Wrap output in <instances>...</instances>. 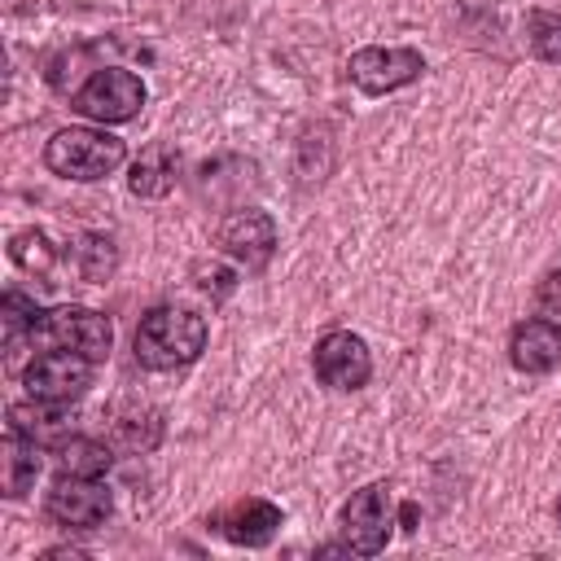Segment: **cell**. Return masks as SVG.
<instances>
[{
  "label": "cell",
  "mask_w": 561,
  "mask_h": 561,
  "mask_svg": "<svg viewBox=\"0 0 561 561\" xmlns=\"http://www.w3.org/2000/svg\"><path fill=\"white\" fill-rule=\"evenodd\" d=\"M535 311L552 324H561V267H552L535 289Z\"/></svg>",
  "instance_id": "obj_22"
},
{
  "label": "cell",
  "mask_w": 561,
  "mask_h": 561,
  "mask_svg": "<svg viewBox=\"0 0 561 561\" xmlns=\"http://www.w3.org/2000/svg\"><path fill=\"white\" fill-rule=\"evenodd\" d=\"M508 359L517 373H552L561 364V324L543 320V316H530L522 324H513L508 333Z\"/></svg>",
  "instance_id": "obj_11"
},
{
  "label": "cell",
  "mask_w": 561,
  "mask_h": 561,
  "mask_svg": "<svg viewBox=\"0 0 561 561\" xmlns=\"http://www.w3.org/2000/svg\"><path fill=\"white\" fill-rule=\"evenodd\" d=\"M0 316H4V337H9V351L22 342V337H31L35 333V324H39V307L26 298V294H18V289H9L4 294V302H0Z\"/></svg>",
  "instance_id": "obj_20"
},
{
  "label": "cell",
  "mask_w": 561,
  "mask_h": 561,
  "mask_svg": "<svg viewBox=\"0 0 561 561\" xmlns=\"http://www.w3.org/2000/svg\"><path fill=\"white\" fill-rule=\"evenodd\" d=\"M311 368H316V377H320L324 386H333V390H359V386L373 377V355H368V346H364L359 333H351V329H329V333L316 342V351H311Z\"/></svg>",
  "instance_id": "obj_10"
},
{
  "label": "cell",
  "mask_w": 561,
  "mask_h": 561,
  "mask_svg": "<svg viewBox=\"0 0 561 561\" xmlns=\"http://www.w3.org/2000/svg\"><path fill=\"white\" fill-rule=\"evenodd\" d=\"M162 412L158 408H127L110 421V447L123 456H145L162 443Z\"/></svg>",
  "instance_id": "obj_15"
},
{
  "label": "cell",
  "mask_w": 561,
  "mask_h": 561,
  "mask_svg": "<svg viewBox=\"0 0 561 561\" xmlns=\"http://www.w3.org/2000/svg\"><path fill=\"white\" fill-rule=\"evenodd\" d=\"M175 180H180V153H175V145H162L158 140V145L140 149V158L131 162L127 188L136 197H167L175 188Z\"/></svg>",
  "instance_id": "obj_14"
},
{
  "label": "cell",
  "mask_w": 561,
  "mask_h": 561,
  "mask_svg": "<svg viewBox=\"0 0 561 561\" xmlns=\"http://www.w3.org/2000/svg\"><path fill=\"white\" fill-rule=\"evenodd\" d=\"M421 70H425V57L416 48H381V44L359 48L346 61L351 83L368 96H386L394 88H408L412 79H421Z\"/></svg>",
  "instance_id": "obj_7"
},
{
  "label": "cell",
  "mask_w": 561,
  "mask_h": 561,
  "mask_svg": "<svg viewBox=\"0 0 561 561\" xmlns=\"http://www.w3.org/2000/svg\"><path fill=\"white\" fill-rule=\"evenodd\" d=\"M31 342H39V346H61V351H79V355H88V359H105L110 346H114V324H110L101 311H92V307L66 302V307H53V311L39 316Z\"/></svg>",
  "instance_id": "obj_4"
},
{
  "label": "cell",
  "mask_w": 561,
  "mask_h": 561,
  "mask_svg": "<svg viewBox=\"0 0 561 561\" xmlns=\"http://www.w3.org/2000/svg\"><path fill=\"white\" fill-rule=\"evenodd\" d=\"M44 513L66 526V530H92L114 513V495L96 482V478H79V473H61L44 500Z\"/></svg>",
  "instance_id": "obj_8"
},
{
  "label": "cell",
  "mask_w": 561,
  "mask_h": 561,
  "mask_svg": "<svg viewBox=\"0 0 561 561\" xmlns=\"http://www.w3.org/2000/svg\"><path fill=\"white\" fill-rule=\"evenodd\" d=\"M44 162H48V171H57L66 180L92 184V180L114 175L127 162V145L110 131H96V127H61L44 145Z\"/></svg>",
  "instance_id": "obj_2"
},
{
  "label": "cell",
  "mask_w": 561,
  "mask_h": 561,
  "mask_svg": "<svg viewBox=\"0 0 561 561\" xmlns=\"http://www.w3.org/2000/svg\"><path fill=\"white\" fill-rule=\"evenodd\" d=\"M39 451H44L39 443H31V438H22L13 430L0 443V486H4L9 500L26 495L35 486V478H39Z\"/></svg>",
  "instance_id": "obj_16"
},
{
  "label": "cell",
  "mask_w": 561,
  "mask_h": 561,
  "mask_svg": "<svg viewBox=\"0 0 561 561\" xmlns=\"http://www.w3.org/2000/svg\"><path fill=\"white\" fill-rule=\"evenodd\" d=\"M399 522H403V530H412L416 526V504L408 500V504H399Z\"/></svg>",
  "instance_id": "obj_24"
},
{
  "label": "cell",
  "mask_w": 561,
  "mask_h": 561,
  "mask_svg": "<svg viewBox=\"0 0 561 561\" xmlns=\"http://www.w3.org/2000/svg\"><path fill=\"white\" fill-rule=\"evenodd\" d=\"M9 430L22 434V438H31V443H39V447H61L70 421H66L61 403H48V399H35L31 394L26 403H13L9 408Z\"/></svg>",
  "instance_id": "obj_13"
},
{
  "label": "cell",
  "mask_w": 561,
  "mask_h": 561,
  "mask_svg": "<svg viewBox=\"0 0 561 561\" xmlns=\"http://www.w3.org/2000/svg\"><path fill=\"white\" fill-rule=\"evenodd\" d=\"M9 259H13L22 272H31V276H48L53 263H57V250L48 245V237H44L39 228H22V232L9 237Z\"/></svg>",
  "instance_id": "obj_19"
},
{
  "label": "cell",
  "mask_w": 561,
  "mask_h": 561,
  "mask_svg": "<svg viewBox=\"0 0 561 561\" xmlns=\"http://www.w3.org/2000/svg\"><path fill=\"white\" fill-rule=\"evenodd\" d=\"M131 351H136V364H145L149 373L188 368L206 351V320L188 307H153L140 316Z\"/></svg>",
  "instance_id": "obj_1"
},
{
  "label": "cell",
  "mask_w": 561,
  "mask_h": 561,
  "mask_svg": "<svg viewBox=\"0 0 561 561\" xmlns=\"http://www.w3.org/2000/svg\"><path fill=\"white\" fill-rule=\"evenodd\" d=\"M92 364H96V359H88V355H79V351L48 346V351H39V355L26 364L22 386H26V394H35V399L70 403V399H79V394L92 386Z\"/></svg>",
  "instance_id": "obj_6"
},
{
  "label": "cell",
  "mask_w": 561,
  "mask_h": 561,
  "mask_svg": "<svg viewBox=\"0 0 561 561\" xmlns=\"http://www.w3.org/2000/svg\"><path fill=\"white\" fill-rule=\"evenodd\" d=\"M145 83L140 75L123 70V66H105V70H92L79 88H75V110L88 114L92 123H131L140 110H145Z\"/></svg>",
  "instance_id": "obj_3"
},
{
  "label": "cell",
  "mask_w": 561,
  "mask_h": 561,
  "mask_svg": "<svg viewBox=\"0 0 561 561\" xmlns=\"http://www.w3.org/2000/svg\"><path fill=\"white\" fill-rule=\"evenodd\" d=\"M526 35H530V48L561 66V13H548V9H530L526 13Z\"/></svg>",
  "instance_id": "obj_21"
},
{
  "label": "cell",
  "mask_w": 561,
  "mask_h": 561,
  "mask_svg": "<svg viewBox=\"0 0 561 561\" xmlns=\"http://www.w3.org/2000/svg\"><path fill=\"white\" fill-rule=\"evenodd\" d=\"M75 267H79L83 280L105 285V280L114 276V267H118V250H114V241H110L105 232H83L79 245H75Z\"/></svg>",
  "instance_id": "obj_18"
},
{
  "label": "cell",
  "mask_w": 561,
  "mask_h": 561,
  "mask_svg": "<svg viewBox=\"0 0 561 561\" xmlns=\"http://www.w3.org/2000/svg\"><path fill=\"white\" fill-rule=\"evenodd\" d=\"M342 548L346 552H359V557H377L390 539V526H394V495L386 482H368L359 486L346 508H342Z\"/></svg>",
  "instance_id": "obj_5"
},
{
  "label": "cell",
  "mask_w": 561,
  "mask_h": 561,
  "mask_svg": "<svg viewBox=\"0 0 561 561\" xmlns=\"http://www.w3.org/2000/svg\"><path fill=\"white\" fill-rule=\"evenodd\" d=\"M57 465H61V473L101 478V473L114 465V447H110V438H83V434H70V438L57 447Z\"/></svg>",
  "instance_id": "obj_17"
},
{
  "label": "cell",
  "mask_w": 561,
  "mask_h": 561,
  "mask_svg": "<svg viewBox=\"0 0 561 561\" xmlns=\"http://www.w3.org/2000/svg\"><path fill=\"white\" fill-rule=\"evenodd\" d=\"M210 526H215L228 543L263 548V543H272V535L280 530V508L267 504V500H259V495H250V500H237V504H228L224 513H215Z\"/></svg>",
  "instance_id": "obj_12"
},
{
  "label": "cell",
  "mask_w": 561,
  "mask_h": 561,
  "mask_svg": "<svg viewBox=\"0 0 561 561\" xmlns=\"http://www.w3.org/2000/svg\"><path fill=\"white\" fill-rule=\"evenodd\" d=\"M197 272L206 276V267H197ZM197 285H202L206 294H210V289H215V294H228V289H232V272H224V267H210V280H197Z\"/></svg>",
  "instance_id": "obj_23"
},
{
  "label": "cell",
  "mask_w": 561,
  "mask_h": 561,
  "mask_svg": "<svg viewBox=\"0 0 561 561\" xmlns=\"http://www.w3.org/2000/svg\"><path fill=\"white\" fill-rule=\"evenodd\" d=\"M557 517H561V500H557Z\"/></svg>",
  "instance_id": "obj_25"
},
{
  "label": "cell",
  "mask_w": 561,
  "mask_h": 561,
  "mask_svg": "<svg viewBox=\"0 0 561 561\" xmlns=\"http://www.w3.org/2000/svg\"><path fill=\"white\" fill-rule=\"evenodd\" d=\"M215 245H219L228 259H237L241 267L259 272V267H267V259H272V250H276V224H272V215H263V210H254V206H237V210H228V215L219 219Z\"/></svg>",
  "instance_id": "obj_9"
}]
</instances>
